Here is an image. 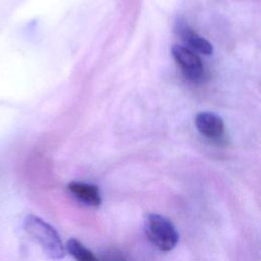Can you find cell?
I'll list each match as a JSON object with an SVG mask.
<instances>
[{
  "label": "cell",
  "instance_id": "1",
  "mask_svg": "<svg viewBox=\"0 0 261 261\" xmlns=\"http://www.w3.org/2000/svg\"><path fill=\"white\" fill-rule=\"evenodd\" d=\"M23 229L27 234L41 247L48 258L59 260L64 257L65 248L59 233L44 219L30 214L25 216L23 220Z\"/></svg>",
  "mask_w": 261,
  "mask_h": 261
},
{
  "label": "cell",
  "instance_id": "2",
  "mask_svg": "<svg viewBox=\"0 0 261 261\" xmlns=\"http://www.w3.org/2000/svg\"><path fill=\"white\" fill-rule=\"evenodd\" d=\"M144 230L148 240L160 251H171L177 244L176 228L169 219L160 214H147L144 219Z\"/></svg>",
  "mask_w": 261,
  "mask_h": 261
},
{
  "label": "cell",
  "instance_id": "3",
  "mask_svg": "<svg viewBox=\"0 0 261 261\" xmlns=\"http://www.w3.org/2000/svg\"><path fill=\"white\" fill-rule=\"evenodd\" d=\"M171 54L189 80L197 82L203 76V63L195 52L187 47L175 45L171 48Z\"/></svg>",
  "mask_w": 261,
  "mask_h": 261
},
{
  "label": "cell",
  "instance_id": "4",
  "mask_svg": "<svg viewBox=\"0 0 261 261\" xmlns=\"http://www.w3.org/2000/svg\"><path fill=\"white\" fill-rule=\"evenodd\" d=\"M175 32L179 38L195 51L205 55H210L213 52V47L210 42L195 32L185 19L178 18L176 20Z\"/></svg>",
  "mask_w": 261,
  "mask_h": 261
},
{
  "label": "cell",
  "instance_id": "5",
  "mask_svg": "<svg viewBox=\"0 0 261 261\" xmlns=\"http://www.w3.org/2000/svg\"><path fill=\"white\" fill-rule=\"evenodd\" d=\"M198 132L208 139H218L224 133V123L218 115L212 112H200L195 117Z\"/></svg>",
  "mask_w": 261,
  "mask_h": 261
},
{
  "label": "cell",
  "instance_id": "6",
  "mask_svg": "<svg viewBox=\"0 0 261 261\" xmlns=\"http://www.w3.org/2000/svg\"><path fill=\"white\" fill-rule=\"evenodd\" d=\"M67 191L76 200L88 206L98 207L102 202L98 187L92 184L73 180L67 185Z\"/></svg>",
  "mask_w": 261,
  "mask_h": 261
},
{
  "label": "cell",
  "instance_id": "7",
  "mask_svg": "<svg viewBox=\"0 0 261 261\" xmlns=\"http://www.w3.org/2000/svg\"><path fill=\"white\" fill-rule=\"evenodd\" d=\"M67 252L76 260V261H99L93 252L86 248L80 241L76 239H69L66 242Z\"/></svg>",
  "mask_w": 261,
  "mask_h": 261
},
{
  "label": "cell",
  "instance_id": "8",
  "mask_svg": "<svg viewBox=\"0 0 261 261\" xmlns=\"http://www.w3.org/2000/svg\"><path fill=\"white\" fill-rule=\"evenodd\" d=\"M99 261H129L128 258L119 250L111 249L107 250L101 255Z\"/></svg>",
  "mask_w": 261,
  "mask_h": 261
}]
</instances>
